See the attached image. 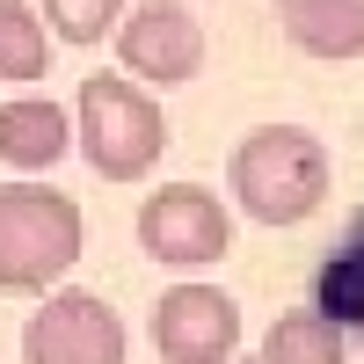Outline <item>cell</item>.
Masks as SVG:
<instances>
[{
    "label": "cell",
    "mask_w": 364,
    "mask_h": 364,
    "mask_svg": "<svg viewBox=\"0 0 364 364\" xmlns=\"http://www.w3.org/2000/svg\"><path fill=\"white\" fill-rule=\"evenodd\" d=\"M336 161L306 124H255L226 161V190L255 226H306L328 204Z\"/></svg>",
    "instance_id": "6da1fadb"
},
{
    "label": "cell",
    "mask_w": 364,
    "mask_h": 364,
    "mask_svg": "<svg viewBox=\"0 0 364 364\" xmlns=\"http://www.w3.org/2000/svg\"><path fill=\"white\" fill-rule=\"evenodd\" d=\"M132 328L102 291H44L22 321V364H124Z\"/></svg>",
    "instance_id": "5b68a950"
},
{
    "label": "cell",
    "mask_w": 364,
    "mask_h": 364,
    "mask_svg": "<svg viewBox=\"0 0 364 364\" xmlns=\"http://www.w3.org/2000/svg\"><path fill=\"white\" fill-rule=\"evenodd\" d=\"M146 336H154L161 364H226L240 350V306L219 284H175L154 299Z\"/></svg>",
    "instance_id": "52a82bcc"
},
{
    "label": "cell",
    "mask_w": 364,
    "mask_h": 364,
    "mask_svg": "<svg viewBox=\"0 0 364 364\" xmlns=\"http://www.w3.org/2000/svg\"><path fill=\"white\" fill-rule=\"evenodd\" d=\"M109 44H117V73H132L139 87H182L204 73V22L182 0H132Z\"/></svg>",
    "instance_id": "8992f818"
},
{
    "label": "cell",
    "mask_w": 364,
    "mask_h": 364,
    "mask_svg": "<svg viewBox=\"0 0 364 364\" xmlns=\"http://www.w3.org/2000/svg\"><path fill=\"white\" fill-rule=\"evenodd\" d=\"M73 154V109L51 95H15L0 102V161L15 175H51Z\"/></svg>",
    "instance_id": "ba28073f"
},
{
    "label": "cell",
    "mask_w": 364,
    "mask_h": 364,
    "mask_svg": "<svg viewBox=\"0 0 364 364\" xmlns=\"http://www.w3.org/2000/svg\"><path fill=\"white\" fill-rule=\"evenodd\" d=\"M124 8H132V0H37L44 29H51L58 44H80V51H87V44H102L109 29L124 22Z\"/></svg>",
    "instance_id": "4fadbf2b"
},
{
    "label": "cell",
    "mask_w": 364,
    "mask_h": 364,
    "mask_svg": "<svg viewBox=\"0 0 364 364\" xmlns=\"http://www.w3.org/2000/svg\"><path fill=\"white\" fill-rule=\"evenodd\" d=\"M277 22L306 58H364V0H277Z\"/></svg>",
    "instance_id": "9c48e42d"
},
{
    "label": "cell",
    "mask_w": 364,
    "mask_h": 364,
    "mask_svg": "<svg viewBox=\"0 0 364 364\" xmlns=\"http://www.w3.org/2000/svg\"><path fill=\"white\" fill-rule=\"evenodd\" d=\"M314 306L343 328H364V211L350 219V233L336 240V255L314 269Z\"/></svg>",
    "instance_id": "8fae6325"
},
{
    "label": "cell",
    "mask_w": 364,
    "mask_h": 364,
    "mask_svg": "<svg viewBox=\"0 0 364 364\" xmlns=\"http://www.w3.org/2000/svg\"><path fill=\"white\" fill-rule=\"evenodd\" d=\"M51 29L37 15V0H0V80H44L51 73Z\"/></svg>",
    "instance_id": "7c38bea8"
},
{
    "label": "cell",
    "mask_w": 364,
    "mask_h": 364,
    "mask_svg": "<svg viewBox=\"0 0 364 364\" xmlns=\"http://www.w3.org/2000/svg\"><path fill=\"white\" fill-rule=\"evenodd\" d=\"M357 357H364V328H357Z\"/></svg>",
    "instance_id": "5bb4252c"
},
{
    "label": "cell",
    "mask_w": 364,
    "mask_h": 364,
    "mask_svg": "<svg viewBox=\"0 0 364 364\" xmlns=\"http://www.w3.org/2000/svg\"><path fill=\"white\" fill-rule=\"evenodd\" d=\"M73 154L102 182H139L168 154V117L132 73H87L73 95Z\"/></svg>",
    "instance_id": "3957f363"
},
{
    "label": "cell",
    "mask_w": 364,
    "mask_h": 364,
    "mask_svg": "<svg viewBox=\"0 0 364 364\" xmlns=\"http://www.w3.org/2000/svg\"><path fill=\"white\" fill-rule=\"evenodd\" d=\"M139 248L168 269H204L233 248V211L204 182H161L139 204Z\"/></svg>",
    "instance_id": "277c9868"
},
{
    "label": "cell",
    "mask_w": 364,
    "mask_h": 364,
    "mask_svg": "<svg viewBox=\"0 0 364 364\" xmlns=\"http://www.w3.org/2000/svg\"><path fill=\"white\" fill-rule=\"evenodd\" d=\"M262 364H350V328L328 321L321 306H291V314L269 321Z\"/></svg>",
    "instance_id": "30bf717a"
},
{
    "label": "cell",
    "mask_w": 364,
    "mask_h": 364,
    "mask_svg": "<svg viewBox=\"0 0 364 364\" xmlns=\"http://www.w3.org/2000/svg\"><path fill=\"white\" fill-rule=\"evenodd\" d=\"M87 248V226H80V204L51 182L22 175V182H0V291L15 299H44L66 284V269Z\"/></svg>",
    "instance_id": "7a4b0ae2"
}]
</instances>
